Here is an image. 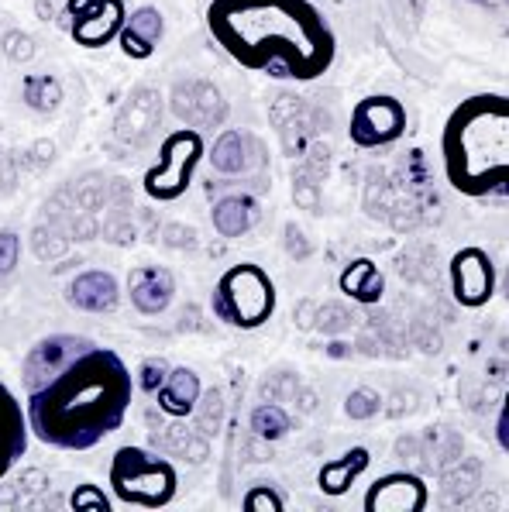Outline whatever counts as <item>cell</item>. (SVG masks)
<instances>
[{"label": "cell", "instance_id": "1", "mask_svg": "<svg viewBox=\"0 0 509 512\" xmlns=\"http://www.w3.org/2000/svg\"><path fill=\"white\" fill-rule=\"evenodd\" d=\"M28 430L38 444L86 454L128 420L135 375L114 348L83 334H45L21 361Z\"/></svg>", "mask_w": 509, "mask_h": 512}, {"label": "cell", "instance_id": "2", "mask_svg": "<svg viewBox=\"0 0 509 512\" xmlns=\"http://www.w3.org/2000/svg\"><path fill=\"white\" fill-rule=\"evenodd\" d=\"M207 31L241 69L272 80H320L338 38L310 0H210Z\"/></svg>", "mask_w": 509, "mask_h": 512}, {"label": "cell", "instance_id": "3", "mask_svg": "<svg viewBox=\"0 0 509 512\" xmlns=\"http://www.w3.org/2000/svg\"><path fill=\"white\" fill-rule=\"evenodd\" d=\"M444 172L465 196H509V97L479 93L451 110L441 131Z\"/></svg>", "mask_w": 509, "mask_h": 512}, {"label": "cell", "instance_id": "4", "mask_svg": "<svg viewBox=\"0 0 509 512\" xmlns=\"http://www.w3.org/2000/svg\"><path fill=\"white\" fill-rule=\"evenodd\" d=\"M111 495L135 509H166L179 495V471L148 447L124 444L111 454Z\"/></svg>", "mask_w": 509, "mask_h": 512}, {"label": "cell", "instance_id": "5", "mask_svg": "<svg viewBox=\"0 0 509 512\" xmlns=\"http://www.w3.org/2000/svg\"><path fill=\"white\" fill-rule=\"evenodd\" d=\"M210 313L221 324L234 330H258L276 313V282L272 275L255 262H238L221 279L214 282L210 293Z\"/></svg>", "mask_w": 509, "mask_h": 512}, {"label": "cell", "instance_id": "6", "mask_svg": "<svg viewBox=\"0 0 509 512\" xmlns=\"http://www.w3.org/2000/svg\"><path fill=\"white\" fill-rule=\"evenodd\" d=\"M203 155H207V141L193 128H176L159 145V159L145 169L142 189L148 200L155 203H176L190 193L193 176H197Z\"/></svg>", "mask_w": 509, "mask_h": 512}, {"label": "cell", "instance_id": "7", "mask_svg": "<svg viewBox=\"0 0 509 512\" xmlns=\"http://www.w3.org/2000/svg\"><path fill=\"white\" fill-rule=\"evenodd\" d=\"M124 21H128V4L124 0H66L69 38L80 49H107L111 42H117Z\"/></svg>", "mask_w": 509, "mask_h": 512}, {"label": "cell", "instance_id": "8", "mask_svg": "<svg viewBox=\"0 0 509 512\" xmlns=\"http://www.w3.org/2000/svg\"><path fill=\"white\" fill-rule=\"evenodd\" d=\"M406 131V110L396 97L375 93V97L358 100L351 110V141L358 148H382Z\"/></svg>", "mask_w": 509, "mask_h": 512}, {"label": "cell", "instance_id": "9", "mask_svg": "<svg viewBox=\"0 0 509 512\" xmlns=\"http://www.w3.org/2000/svg\"><path fill=\"white\" fill-rule=\"evenodd\" d=\"M28 416L25 403L11 392V385L0 382V482L11 475L28 454Z\"/></svg>", "mask_w": 509, "mask_h": 512}, {"label": "cell", "instance_id": "10", "mask_svg": "<svg viewBox=\"0 0 509 512\" xmlns=\"http://www.w3.org/2000/svg\"><path fill=\"white\" fill-rule=\"evenodd\" d=\"M124 293H128L131 306H135L138 313L159 317V313H166L172 306V299H176V275H172L166 265H135V269L128 272Z\"/></svg>", "mask_w": 509, "mask_h": 512}, {"label": "cell", "instance_id": "11", "mask_svg": "<svg viewBox=\"0 0 509 512\" xmlns=\"http://www.w3.org/2000/svg\"><path fill=\"white\" fill-rule=\"evenodd\" d=\"M162 35H166V18H162V11L152 4H142V7H135V11H128V21H124L121 35H117V45H121V52L128 55V59L145 62L159 52Z\"/></svg>", "mask_w": 509, "mask_h": 512}, {"label": "cell", "instance_id": "12", "mask_svg": "<svg viewBox=\"0 0 509 512\" xmlns=\"http://www.w3.org/2000/svg\"><path fill=\"white\" fill-rule=\"evenodd\" d=\"M66 299L80 313H114L121 306V286H117L114 272L86 269L69 282Z\"/></svg>", "mask_w": 509, "mask_h": 512}, {"label": "cell", "instance_id": "13", "mask_svg": "<svg viewBox=\"0 0 509 512\" xmlns=\"http://www.w3.org/2000/svg\"><path fill=\"white\" fill-rule=\"evenodd\" d=\"M200 396H203L200 375L193 372V368H186V365H172L166 382L155 389L152 399H155V406H159L162 413L172 416V420H186V416L197 409Z\"/></svg>", "mask_w": 509, "mask_h": 512}, {"label": "cell", "instance_id": "14", "mask_svg": "<svg viewBox=\"0 0 509 512\" xmlns=\"http://www.w3.org/2000/svg\"><path fill=\"white\" fill-rule=\"evenodd\" d=\"M454 275V296L458 303L465 306H482L485 299L492 293V269H489V258L482 251H461L451 265Z\"/></svg>", "mask_w": 509, "mask_h": 512}, {"label": "cell", "instance_id": "15", "mask_svg": "<svg viewBox=\"0 0 509 512\" xmlns=\"http://www.w3.org/2000/svg\"><path fill=\"white\" fill-rule=\"evenodd\" d=\"M410 506H424V485L420 478L410 475H389L379 478L372 485V492L365 495V509H410Z\"/></svg>", "mask_w": 509, "mask_h": 512}, {"label": "cell", "instance_id": "16", "mask_svg": "<svg viewBox=\"0 0 509 512\" xmlns=\"http://www.w3.org/2000/svg\"><path fill=\"white\" fill-rule=\"evenodd\" d=\"M365 468H368V451H362V447L348 451L344 458L327 461L324 468H320V475H317L320 492H327V495H344L351 485H355V478L362 475Z\"/></svg>", "mask_w": 509, "mask_h": 512}, {"label": "cell", "instance_id": "17", "mask_svg": "<svg viewBox=\"0 0 509 512\" xmlns=\"http://www.w3.org/2000/svg\"><path fill=\"white\" fill-rule=\"evenodd\" d=\"M210 220H214V227L224 238H241V234L255 224V203L248 200V196H224V200L210 210Z\"/></svg>", "mask_w": 509, "mask_h": 512}, {"label": "cell", "instance_id": "18", "mask_svg": "<svg viewBox=\"0 0 509 512\" xmlns=\"http://www.w3.org/2000/svg\"><path fill=\"white\" fill-rule=\"evenodd\" d=\"M69 509L73 512H111L114 509V499L104 492V485H93V482H83L73 488L69 495Z\"/></svg>", "mask_w": 509, "mask_h": 512}, {"label": "cell", "instance_id": "19", "mask_svg": "<svg viewBox=\"0 0 509 512\" xmlns=\"http://www.w3.org/2000/svg\"><path fill=\"white\" fill-rule=\"evenodd\" d=\"M252 427L258 437H265V440H276V437H283L286 427H289V420H286V413L283 409H276V406H262V409H255V416H252Z\"/></svg>", "mask_w": 509, "mask_h": 512}, {"label": "cell", "instance_id": "20", "mask_svg": "<svg viewBox=\"0 0 509 512\" xmlns=\"http://www.w3.org/2000/svg\"><path fill=\"white\" fill-rule=\"evenodd\" d=\"M169 368L172 365H169L166 358H145L142 365H138V389L148 392V396H155V389L166 382Z\"/></svg>", "mask_w": 509, "mask_h": 512}, {"label": "cell", "instance_id": "21", "mask_svg": "<svg viewBox=\"0 0 509 512\" xmlns=\"http://www.w3.org/2000/svg\"><path fill=\"white\" fill-rule=\"evenodd\" d=\"M283 506V499L279 495H272L269 488H255L252 495H245V509H279Z\"/></svg>", "mask_w": 509, "mask_h": 512}, {"label": "cell", "instance_id": "22", "mask_svg": "<svg viewBox=\"0 0 509 512\" xmlns=\"http://www.w3.org/2000/svg\"><path fill=\"white\" fill-rule=\"evenodd\" d=\"M503 420H509V406H506V413H503Z\"/></svg>", "mask_w": 509, "mask_h": 512}]
</instances>
